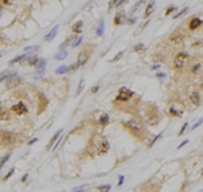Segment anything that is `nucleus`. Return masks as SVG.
Segmentation results:
<instances>
[{
    "instance_id": "f257e3e1",
    "label": "nucleus",
    "mask_w": 203,
    "mask_h": 192,
    "mask_svg": "<svg viewBox=\"0 0 203 192\" xmlns=\"http://www.w3.org/2000/svg\"><path fill=\"white\" fill-rule=\"evenodd\" d=\"M94 145H95V149L98 151V154H106V153L108 151V149H110L108 141L106 138H103V137H100V135L94 141Z\"/></svg>"
},
{
    "instance_id": "f03ea898",
    "label": "nucleus",
    "mask_w": 203,
    "mask_h": 192,
    "mask_svg": "<svg viewBox=\"0 0 203 192\" xmlns=\"http://www.w3.org/2000/svg\"><path fill=\"white\" fill-rule=\"evenodd\" d=\"M123 124H125V126H126L129 130H130V131H133L134 134H141V133L144 131L142 123H141V120H138V119L126 120V122H123Z\"/></svg>"
},
{
    "instance_id": "7ed1b4c3",
    "label": "nucleus",
    "mask_w": 203,
    "mask_h": 192,
    "mask_svg": "<svg viewBox=\"0 0 203 192\" xmlns=\"http://www.w3.org/2000/svg\"><path fill=\"white\" fill-rule=\"evenodd\" d=\"M187 60H188V54L187 53H179L176 57H175V60H173V66H175V68H177V69H180V68H183V66L186 65Z\"/></svg>"
},
{
    "instance_id": "20e7f679",
    "label": "nucleus",
    "mask_w": 203,
    "mask_h": 192,
    "mask_svg": "<svg viewBox=\"0 0 203 192\" xmlns=\"http://www.w3.org/2000/svg\"><path fill=\"white\" fill-rule=\"evenodd\" d=\"M133 95H134V93H133L130 89H127V88L123 87V88L119 89V92H118V95H116V100H118V102H127Z\"/></svg>"
},
{
    "instance_id": "39448f33",
    "label": "nucleus",
    "mask_w": 203,
    "mask_h": 192,
    "mask_svg": "<svg viewBox=\"0 0 203 192\" xmlns=\"http://www.w3.org/2000/svg\"><path fill=\"white\" fill-rule=\"evenodd\" d=\"M169 41H171L172 43H175V45H179V43H181V42L184 41V33H183V31H180V30H176L175 33H172V34H171V37H169Z\"/></svg>"
},
{
    "instance_id": "423d86ee",
    "label": "nucleus",
    "mask_w": 203,
    "mask_h": 192,
    "mask_svg": "<svg viewBox=\"0 0 203 192\" xmlns=\"http://www.w3.org/2000/svg\"><path fill=\"white\" fill-rule=\"evenodd\" d=\"M11 111L15 112V114H18V115H24V114H27V111H29V110H27L26 104L23 102H19V103H16V104L12 105Z\"/></svg>"
},
{
    "instance_id": "0eeeda50",
    "label": "nucleus",
    "mask_w": 203,
    "mask_h": 192,
    "mask_svg": "<svg viewBox=\"0 0 203 192\" xmlns=\"http://www.w3.org/2000/svg\"><path fill=\"white\" fill-rule=\"evenodd\" d=\"M21 83H22V79L19 77V76H16V74L15 76H11V77L7 80V88H10V89L16 88Z\"/></svg>"
},
{
    "instance_id": "6e6552de",
    "label": "nucleus",
    "mask_w": 203,
    "mask_h": 192,
    "mask_svg": "<svg viewBox=\"0 0 203 192\" xmlns=\"http://www.w3.org/2000/svg\"><path fill=\"white\" fill-rule=\"evenodd\" d=\"M126 21H127V16H126L125 11H119V12H116V15H115V18H114V24H115V26H121V24H123Z\"/></svg>"
},
{
    "instance_id": "1a4fd4ad",
    "label": "nucleus",
    "mask_w": 203,
    "mask_h": 192,
    "mask_svg": "<svg viewBox=\"0 0 203 192\" xmlns=\"http://www.w3.org/2000/svg\"><path fill=\"white\" fill-rule=\"evenodd\" d=\"M203 24V21L200 18H192L190 21V30H196V28H199L200 26Z\"/></svg>"
},
{
    "instance_id": "9d476101",
    "label": "nucleus",
    "mask_w": 203,
    "mask_h": 192,
    "mask_svg": "<svg viewBox=\"0 0 203 192\" xmlns=\"http://www.w3.org/2000/svg\"><path fill=\"white\" fill-rule=\"evenodd\" d=\"M88 57H89V53H88V52H81V53L79 54V60H77L79 66L84 65V64L87 62V60H88Z\"/></svg>"
},
{
    "instance_id": "9b49d317",
    "label": "nucleus",
    "mask_w": 203,
    "mask_h": 192,
    "mask_svg": "<svg viewBox=\"0 0 203 192\" xmlns=\"http://www.w3.org/2000/svg\"><path fill=\"white\" fill-rule=\"evenodd\" d=\"M190 100H191V103L194 105H199L200 104V95L198 92H192L190 95Z\"/></svg>"
},
{
    "instance_id": "f8f14e48",
    "label": "nucleus",
    "mask_w": 203,
    "mask_h": 192,
    "mask_svg": "<svg viewBox=\"0 0 203 192\" xmlns=\"http://www.w3.org/2000/svg\"><path fill=\"white\" fill-rule=\"evenodd\" d=\"M57 33H58V26L53 27V30H52L48 35H46V37H45V41H46V42H50L52 39H54V37L57 35Z\"/></svg>"
},
{
    "instance_id": "ddd939ff",
    "label": "nucleus",
    "mask_w": 203,
    "mask_h": 192,
    "mask_svg": "<svg viewBox=\"0 0 203 192\" xmlns=\"http://www.w3.org/2000/svg\"><path fill=\"white\" fill-rule=\"evenodd\" d=\"M15 74H16L15 70H4V72H2L0 73V83H2L4 79H10L11 76H15Z\"/></svg>"
},
{
    "instance_id": "4468645a",
    "label": "nucleus",
    "mask_w": 203,
    "mask_h": 192,
    "mask_svg": "<svg viewBox=\"0 0 203 192\" xmlns=\"http://www.w3.org/2000/svg\"><path fill=\"white\" fill-rule=\"evenodd\" d=\"M12 138H14L12 134H10V133H3V139H2V141L7 145V143H12Z\"/></svg>"
},
{
    "instance_id": "2eb2a0df",
    "label": "nucleus",
    "mask_w": 203,
    "mask_h": 192,
    "mask_svg": "<svg viewBox=\"0 0 203 192\" xmlns=\"http://www.w3.org/2000/svg\"><path fill=\"white\" fill-rule=\"evenodd\" d=\"M153 9H154V2H150L149 6H148L146 9H145V18H148L149 15H152L153 14Z\"/></svg>"
},
{
    "instance_id": "dca6fc26",
    "label": "nucleus",
    "mask_w": 203,
    "mask_h": 192,
    "mask_svg": "<svg viewBox=\"0 0 203 192\" xmlns=\"http://www.w3.org/2000/svg\"><path fill=\"white\" fill-rule=\"evenodd\" d=\"M61 133H62V130H58V131H57V133H56V134H54V135L52 137V139H50V143H49V145H48V149H50V148H52V145H53V143H54V142H56V141H57V139L60 138V135H61Z\"/></svg>"
},
{
    "instance_id": "f3484780",
    "label": "nucleus",
    "mask_w": 203,
    "mask_h": 192,
    "mask_svg": "<svg viewBox=\"0 0 203 192\" xmlns=\"http://www.w3.org/2000/svg\"><path fill=\"white\" fill-rule=\"evenodd\" d=\"M67 54H68V53H67V50H65V49H61V50H60L56 55H54V60H64V58L67 57Z\"/></svg>"
},
{
    "instance_id": "a211bd4d",
    "label": "nucleus",
    "mask_w": 203,
    "mask_h": 192,
    "mask_svg": "<svg viewBox=\"0 0 203 192\" xmlns=\"http://www.w3.org/2000/svg\"><path fill=\"white\" fill-rule=\"evenodd\" d=\"M39 58L38 57H35V55H31L29 60H27V65H30V66H37V64H38Z\"/></svg>"
},
{
    "instance_id": "6ab92c4d",
    "label": "nucleus",
    "mask_w": 203,
    "mask_h": 192,
    "mask_svg": "<svg viewBox=\"0 0 203 192\" xmlns=\"http://www.w3.org/2000/svg\"><path fill=\"white\" fill-rule=\"evenodd\" d=\"M83 31V22H77L75 26H73V33L75 34H81Z\"/></svg>"
},
{
    "instance_id": "aec40b11",
    "label": "nucleus",
    "mask_w": 203,
    "mask_h": 192,
    "mask_svg": "<svg viewBox=\"0 0 203 192\" xmlns=\"http://www.w3.org/2000/svg\"><path fill=\"white\" fill-rule=\"evenodd\" d=\"M67 72H69V66L68 65H62V66H60V68L56 69V73L57 74H64V73H67Z\"/></svg>"
},
{
    "instance_id": "412c9836",
    "label": "nucleus",
    "mask_w": 203,
    "mask_h": 192,
    "mask_svg": "<svg viewBox=\"0 0 203 192\" xmlns=\"http://www.w3.org/2000/svg\"><path fill=\"white\" fill-rule=\"evenodd\" d=\"M43 74H45V68H38L37 72L34 73V79H41Z\"/></svg>"
},
{
    "instance_id": "4be33fe9",
    "label": "nucleus",
    "mask_w": 203,
    "mask_h": 192,
    "mask_svg": "<svg viewBox=\"0 0 203 192\" xmlns=\"http://www.w3.org/2000/svg\"><path fill=\"white\" fill-rule=\"evenodd\" d=\"M39 49H41L39 46H29V47H24V52H26V53H29V52H30V54H31V53L38 52Z\"/></svg>"
},
{
    "instance_id": "5701e85b",
    "label": "nucleus",
    "mask_w": 203,
    "mask_h": 192,
    "mask_svg": "<svg viewBox=\"0 0 203 192\" xmlns=\"http://www.w3.org/2000/svg\"><path fill=\"white\" fill-rule=\"evenodd\" d=\"M81 42H83V37H77V38H75V39L72 41L70 46H72V47H76V46H79Z\"/></svg>"
},
{
    "instance_id": "b1692460",
    "label": "nucleus",
    "mask_w": 203,
    "mask_h": 192,
    "mask_svg": "<svg viewBox=\"0 0 203 192\" xmlns=\"http://www.w3.org/2000/svg\"><path fill=\"white\" fill-rule=\"evenodd\" d=\"M103 31H104V23L100 22L99 26H98V28H96V34L100 37V35H103Z\"/></svg>"
},
{
    "instance_id": "393cba45",
    "label": "nucleus",
    "mask_w": 203,
    "mask_h": 192,
    "mask_svg": "<svg viewBox=\"0 0 203 192\" xmlns=\"http://www.w3.org/2000/svg\"><path fill=\"white\" fill-rule=\"evenodd\" d=\"M169 114L172 117H181L183 111H176V108H169Z\"/></svg>"
},
{
    "instance_id": "a878e982",
    "label": "nucleus",
    "mask_w": 203,
    "mask_h": 192,
    "mask_svg": "<svg viewBox=\"0 0 203 192\" xmlns=\"http://www.w3.org/2000/svg\"><path fill=\"white\" fill-rule=\"evenodd\" d=\"M188 12V7H186V8H183L181 11L179 12V14H176V15H173V19H177V18H180L181 15H186Z\"/></svg>"
},
{
    "instance_id": "bb28decb",
    "label": "nucleus",
    "mask_w": 203,
    "mask_h": 192,
    "mask_svg": "<svg viewBox=\"0 0 203 192\" xmlns=\"http://www.w3.org/2000/svg\"><path fill=\"white\" fill-rule=\"evenodd\" d=\"M99 123H100V124H103V126H104V124H107V123H108V115H107V114L102 115V118H100Z\"/></svg>"
},
{
    "instance_id": "cd10ccee",
    "label": "nucleus",
    "mask_w": 203,
    "mask_h": 192,
    "mask_svg": "<svg viewBox=\"0 0 203 192\" xmlns=\"http://www.w3.org/2000/svg\"><path fill=\"white\" fill-rule=\"evenodd\" d=\"M144 2H145V0H140V2H138V3H135V4H134V6L131 7V9H130V14H134V12L137 11V8L140 7V6H141V4H142Z\"/></svg>"
},
{
    "instance_id": "c85d7f7f",
    "label": "nucleus",
    "mask_w": 203,
    "mask_h": 192,
    "mask_svg": "<svg viewBox=\"0 0 203 192\" xmlns=\"http://www.w3.org/2000/svg\"><path fill=\"white\" fill-rule=\"evenodd\" d=\"M10 157H11L10 154H6V156L2 158V160H0V169H2V168L4 166V164H6V162H7L8 160H10Z\"/></svg>"
},
{
    "instance_id": "c756f323",
    "label": "nucleus",
    "mask_w": 203,
    "mask_h": 192,
    "mask_svg": "<svg viewBox=\"0 0 203 192\" xmlns=\"http://www.w3.org/2000/svg\"><path fill=\"white\" fill-rule=\"evenodd\" d=\"M173 11H176V6H171V7H168V8H167V11H165V15L168 16V15H171Z\"/></svg>"
},
{
    "instance_id": "7c9ffc66",
    "label": "nucleus",
    "mask_w": 203,
    "mask_h": 192,
    "mask_svg": "<svg viewBox=\"0 0 203 192\" xmlns=\"http://www.w3.org/2000/svg\"><path fill=\"white\" fill-rule=\"evenodd\" d=\"M161 137H163V133H160V134H159V135H156V137H154V139H153V141H152V142L149 143V148H152V146H153V145H154V143H156V142H157V141H159V139H160Z\"/></svg>"
},
{
    "instance_id": "2f4dec72",
    "label": "nucleus",
    "mask_w": 203,
    "mask_h": 192,
    "mask_svg": "<svg viewBox=\"0 0 203 192\" xmlns=\"http://www.w3.org/2000/svg\"><path fill=\"white\" fill-rule=\"evenodd\" d=\"M45 65H46V60L45 58H41L38 61V64H37V68H45Z\"/></svg>"
},
{
    "instance_id": "473e14b6",
    "label": "nucleus",
    "mask_w": 203,
    "mask_h": 192,
    "mask_svg": "<svg viewBox=\"0 0 203 192\" xmlns=\"http://www.w3.org/2000/svg\"><path fill=\"white\" fill-rule=\"evenodd\" d=\"M123 53H125V50H122V52H119V53H118V54H116V55L114 57V58H113L111 61H113V62H115V61H118V60H119V58H121V57L123 55Z\"/></svg>"
},
{
    "instance_id": "72a5a7b5",
    "label": "nucleus",
    "mask_w": 203,
    "mask_h": 192,
    "mask_svg": "<svg viewBox=\"0 0 203 192\" xmlns=\"http://www.w3.org/2000/svg\"><path fill=\"white\" fill-rule=\"evenodd\" d=\"M202 123H203V118H200V119H199V120H198V122H196L195 124H194V126L191 127V130H195V129H198V127L200 126V124H202Z\"/></svg>"
},
{
    "instance_id": "f704fd0d",
    "label": "nucleus",
    "mask_w": 203,
    "mask_h": 192,
    "mask_svg": "<svg viewBox=\"0 0 203 192\" xmlns=\"http://www.w3.org/2000/svg\"><path fill=\"white\" fill-rule=\"evenodd\" d=\"M144 43H138L137 46H134V52H141V50H144Z\"/></svg>"
},
{
    "instance_id": "c9c22d12",
    "label": "nucleus",
    "mask_w": 203,
    "mask_h": 192,
    "mask_svg": "<svg viewBox=\"0 0 203 192\" xmlns=\"http://www.w3.org/2000/svg\"><path fill=\"white\" fill-rule=\"evenodd\" d=\"M98 189H100V191H110V189H111V185H99Z\"/></svg>"
},
{
    "instance_id": "e433bc0d",
    "label": "nucleus",
    "mask_w": 203,
    "mask_h": 192,
    "mask_svg": "<svg viewBox=\"0 0 203 192\" xmlns=\"http://www.w3.org/2000/svg\"><path fill=\"white\" fill-rule=\"evenodd\" d=\"M69 66V72H75L76 69H77V66H79V64L76 62V64H73V65H68Z\"/></svg>"
},
{
    "instance_id": "4c0bfd02",
    "label": "nucleus",
    "mask_w": 203,
    "mask_h": 192,
    "mask_svg": "<svg viewBox=\"0 0 203 192\" xmlns=\"http://www.w3.org/2000/svg\"><path fill=\"white\" fill-rule=\"evenodd\" d=\"M83 87H84V81L81 80V81H80V85H79V89H77V92H76L77 95H80V92L83 91Z\"/></svg>"
},
{
    "instance_id": "58836bf2",
    "label": "nucleus",
    "mask_w": 203,
    "mask_h": 192,
    "mask_svg": "<svg viewBox=\"0 0 203 192\" xmlns=\"http://www.w3.org/2000/svg\"><path fill=\"white\" fill-rule=\"evenodd\" d=\"M85 189V185H80V187H76V188H73L72 191L73 192H77V191H84Z\"/></svg>"
},
{
    "instance_id": "ea45409f",
    "label": "nucleus",
    "mask_w": 203,
    "mask_h": 192,
    "mask_svg": "<svg viewBox=\"0 0 203 192\" xmlns=\"http://www.w3.org/2000/svg\"><path fill=\"white\" fill-rule=\"evenodd\" d=\"M199 69H200V64H196V65H194V68H192V73H196Z\"/></svg>"
},
{
    "instance_id": "a19ab883",
    "label": "nucleus",
    "mask_w": 203,
    "mask_h": 192,
    "mask_svg": "<svg viewBox=\"0 0 203 192\" xmlns=\"http://www.w3.org/2000/svg\"><path fill=\"white\" fill-rule=\"evenodd\" d=\"M14 172H15V169H14V168H12V169H11V170H10V173H8V175H7V176H6V177H4V180H8V179H10V177H11V176H12V175H14Z\"/></svg>"
},
{
    "instance_id": "79ce46f5",
    "label": "nucleus",
    "mask_w": 203,
    "mask_h": 192,
    "mask_svg": "<svg viewBox=\"0 0 203 192\" xmlns=\"http://www.w3.org/2000/svg\"><path fill=\"white\" fill-rule=\"evenodd\" d=\"M123 181H125V177L121 175V176H119V183H118V185H122V184H123Z\"/></svg>"
},
{
    "instance_id": "37998d69",
    "label": "nucleus",
    "mask_w": 203,
    "mask_h": 192,
    "mask_svg": "<svg viewBox=\"0 0 203 192\" xmlns=\"http://www.w3.org/2000/svg\"><path fill=\"white\" fill-rule=\"evenodd\" d=\"M187 126H188V123H186V124H184V126L181 127V130H180V133H179V135H181V134L184 133V130H186V129H187Z\"/></svg>"
},
{
    "instance_id": "c03bdc74",
    "label": "nucleus",
    "mask_w": 203,
    "mask_h": 192,
    "mask_svg": "<svg viewBox=\"0 0 203 192\" xmlns=\"http://www.w3.org/2000/svg\"><path fill=\"white\" fill-rule=\"evenodd\" d=\"M127 22L130 23V24H134V23H135V18H130V19L127 18Z\"/></svg>"
},
{
    "instance_id": "a18cd8bd",
    "label": "nucleus",
    "mask_w": 203,
    "mask_h": 192,
    "mask_svg": "<svg viewBox=\"0 0 203 192\" xmlns=\"http://www.w3.org/2000/svg\"><path fill=\"white\" fill-rule=\"evenodd\" d=\"M187 142H188V141H187V139H186V141H183V142H181V143H180V145H179V146H177V149H181V148H183V146H184V145H187Z\"/></svg>"
},
{
    "instance_id": "49530a36",
    "label": "nucleus",
    "mask_w": 203,
    "mask_h": 192,
    "mask_svg": "<svg viewBox=\"0 0 203 192\" xmlns=\"http://www.w3.org/2000/svg\"><path fill=\"white\" fill-rule=\"evenodd\" d=\"M157 77H159V79H163V77H165V73H160V72H159V73H157Z\"/></svg>"
},
{
    "instance_id": "de8ad7c7",
    "label": "nucleus",
    "mask_w": 203,
    "mask_h": 192,
    "mask_svg": "<svg viewBox=\"0 0 203 192\" xmlns=\"http://www.w3.org/2000/svg\"><path fill=\"white\" fill-rule=\"evenodd\" d=\"M159 68H160V65H153V66H152V69H153V70H157Z\"/></svg>"
},
{
    "instance_id": "09e8293b",
    "label": "nucleus",
    "mask_w": 203,
    "mask_h": 192,
    "mask_svg": "<svg viewBox=\"0 0 203 192\" xmlns=\"http://www.w3.org/2000/svg\"><path fill=\"white\" fill-rule=\"evenodd\" d=\"M37 142V138H34V139H31L30 142H29V145H33V143H35Z\"/></svg>"
},
{
    "instance_id": "8fccbe9b",
    "label": "nucleus",
    "mask_w": 203,
    "mask_h": 192,
    "mask_svg": "<svg viewBox=\"0 0 203 192\" xmlns=\"http://www.w3.org/2000/svg\"><path fill=\"white\" fill-rule=\"evenodd\" d=\"M98 89H99V87H94V88H92V92L95 93V92H98Z\"/></svg>"
},
{
    "instance_id": "3c124183",
    "label": "nucleus",
    "mask_w": 203,
    "mask_h": 192,
    "mask_svg": "<svg viewBox=\"0 0 203 192\" xmlns=\"http://www.w3.org/2000/svg\"><path fill=\"white\" fill-rule=\"evenodd\" d=\"M0 2H3L4 4H8V3H10V0H0Z\"/></svg>"
},
{
    "instance_id": "603ef678",
    "label": "nucleus",
    "mask_w": 203,
    "mask_h": 192,
    "mask_svg": "<svg viewBox=\"0 0 203 192\" xmlns=\"http://www.w3.org/2000/svg\"><path fill=\"white\" fill-rule=\"evenodd\" d=\"M0 57H2V55H0Z\"/></svg>"
}]
</instances>
